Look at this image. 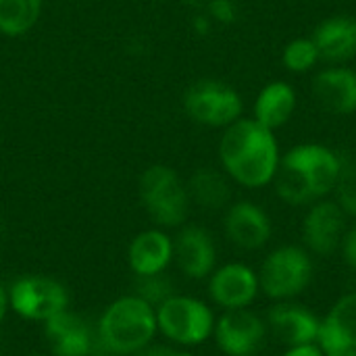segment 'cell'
I'll return each instance as SVG.
<instances>
[{
    "label": "cell",
    "mask_w": 356,
    "mask_h": 356,
    "mask_svg": "<svg viewBox=\"0 0 356 356\" xmlns=\"http://www.w3.org/2000/svg\"><path fill=\"white\" fill-rule=\"evenodd\" d=\"M219 159L232 179L246 188H263L273 181L280 165L277 140L259 121L238 119L219 142Z\"/></svg>",
    "instance_id": "obj_1"
},
{
    "label": "cell",
    "mask_w": 356,
    "mask_h": 356,
    "mask_svg": "<svg viewBox=\"0 0 356 356\" xmlns=\"http://www.w3.org/2000/svg\"><path fill=\"white\" fill-rule=\"evenodd\" d=\"M340 248H342L344 263L348 265V269H353L356 273V225L344 234V240H342Z\"/></svg>",
    "instance_id": "obj_27"
},
{
    "label": "cell",
    "mask_w": 356,
    "mask_h": 356,
    "mask_svg": "<svg viewBox=\"0 0 356 356\" xmlns=\"http://www.w3.org/2000/svg\"><path fill=\"white\" fill-rule=\"evenodd\" d=\"M346 234V213L336 204V200H317L309 209L302 221V242L305 248L319 257L334 254Z\"/></svg>",
    "instance_id": "obj_10"
},
{
    "label": "cell",
    "mask_w": 356,
    "mask_h": 356,
    "mask_svg": "<svg viewBox=\"0 0 356 356\" xmlns=\"http://www.w3.org/2000/svg\"><path fill=\"white\" fill-rule=\"evenodd\" d=\"M42 0H0V33L17 38L27 33L40 19Z\"/></svg>",
    "instance_id": "obj_22"
},
{
    "label": "cell",
    "mask_w": 356,
    "mask_h": 356,
    "mask_svg": "<svg viewBox=\"0 0 356 356\" xmlns=\"http://www.w3.org/2000/svg\"><path fill=\"white\" fill-rule=\"evenodd\" d=\"M159 332L156 311L136 294L111 302L98 323V340L106 353L134 355L148 346Z\"/></svg>",
    "instance_id": "obj_3"
},
{
    "label": "cell",
    "mask_w": 356,
    "mask_h": 356,
    "mask_svg": "<svg viewBox=\"0 0 356 356\" xmlns=\"http://www.w3.org/2000/svg\"><path fill=\"white\" fill-rule=\"evenodd\" d=\"M296 108V92L286 81H273L261 90L254 102V121L267 129H277L292 117Z\"/></svg>",
    "instance_id": "obj_20"
},
{
    "label": "cell",
    "mask_w": 356,
    "mask_h": 356,
    "mask_svg": "<svg viewBox=\"0 0 356 356\" xmlns=\"http://www.w3.org/2000/svg\"><path fill=\"white\" fill-rule=\"evenodd\" d=\"M209 13L213 19L221 23H234L238 15V6L234 0H211L209 2Z\"/></svg>",
    "instance_id": "obj_26"
},
{
    "label": "cell",
    "mask_w": 356,
    "mask_h": 356,
    "mask_svg": "<svg viewBox=\"0 0 356 356\" xmlns=\"http://www.w3.org/2000/svg\"><path fill=\"white\" fill-rule=\"evenodd\" d=\"M184 108L196 123L209 127H227L240 119L242 98L223 81L200 79L188 88L184 96Z\"/></svg>",
    "instance_id": "obj_7"
},
{
    "label": "cell",
    "mask_w": 356,
    "mask_h": 356,
    "mask_svg": "<svg viewBox=\"0 0 356 356\" xmlns=\"http://www.w3.org/2000/svg\"><path fill=\"white\" fill-rule=\"evenodd\" d=\"M6 309H8V294L2 290V286H0V323H2V319H4V315H6Z\"/></svg>",
    "instance_id": "obj_30"
},
{
    "label": "cell",
    "mask_w": 356,
    "mask_h": 356,
    "mask_svg": "<svg viewBox=\"0 0 356 356\" xmlns=\"http://www.w3.org/2000/svg\"><path fill=\"white\" fill-rule=\"evenodd\" d=\"M313 282V259L302 246H280L267 254L259 271L261 292L280 302L294 300Z\"/></svg>",
    "instance_id": "obj_5"
},
{
    "label": "cell",
    "mask_w": 356,
    "mask_h": 356,
    "mask_svg": "<svg viewBox=\"0 0 356 356\" xmlns=\"http://www.w3.org/2000/svg\"><path fill=\"white\" fill-rule=\"evenodd\" d=\"M127 261L136 275L161 273L173 261V240L161 229H146L131 240Z\"/></svg>",
    "instance_id": "obj_18"
},
{
    "label": "cell",
    "mask_w": 356,
    "mask_h": 356,
    "mask_svg": "<svg viewBox=\"0 0 356 356\" xmlns=\"http://www.w3.org/2000/svg\"><path fill=\"white\" fill-rule=\"evenodd\" d=\"M313 96L317 104L334 115H350L356 111V73L353 69L332 67L313 79Z\"/></svg>",
    "instance_id": "obj_17"
},
{
    "label": "cell",
    "mask_w": 356,
    "mask_h": 356,
    "mask_svg": "<svg viewBox=\"0 0 356 356\" xmlns=\"http://www.w3.org/2000/svg\"><path fill=\"white\" fill-rule=\"evenodd\" d=\"M134 294L138 298H142L144 302H148L152 309H156L165 300L175 296V284L171 282V277L165 271L152 273V275H138V280L134 284Z\"/></svg>",
    "instance_id": "obj_24"
},
{
    "label": "cell",
    "mask_w": 356,
    "mask_h": 356,
    "mask_svg": "<svg viewBox=\"0 0 356 356\" xmlns=\"http://www.w3.org/2000/svg\"><path fill=\"white\" fill-rule=\"evenodd\" d=\"M154 311L159 332L175 344L198 346L213 336L215 315L198 298L175 294Z\"/></svg>",
    "instance_id": "obj_6"
},
{
    "label": "cell",
    "mask_w": 356,
    "mask_h": 356,
    "mask_svg": "<svg viewBox=\"0 0 356 356\" xmlns=\"http://www.w3.org/2000/svg\"><path fill=\"white\" fill-rule=\"evenodd\" d=\"M131 356H175L173 348H167V346H144L142 350L134 353Z\"/></svg>",
    "instance_id": "obj_29"
},
{
    "label": "cell",
    "mask_w": 356,
    "mask_h": 356,
    "mask_svg": "<svg viewBox=\"0 0 356 356\" xmlns=\"http://www.w3.org/2000/svg\"><path fill=\"white\" fill-rule=\"evenodd\" d=\"M282 356H325L323 350L319 348V344H302V346H292L286 348V353Z\"/></svg>",
    "instance_id": "obj_28"
},
{
    "label": "cell",
    "mask_w": 356,
    "mask_h": 356,
    "mask_svg": "<svg viewBox=\"0 0 356 356\" xmlns=\"http://www.w3.org/2000/svg\"><path fill=\"white\" fill-rule=\"evenodd\" d=\"M340 154L321 144H300L277 165L275 192L288 204H313L334 192Z\"/></svg>",
    "instance_id": "obj_2"
},
{
    "label": "cell",
    "mask_w": 356,
    "mask_h": 356,
    "mask_svg": "<svg viewBox=\"0 0 356 356\" xmlns=\"http://www.w3.org/2000/svg\"><path fill=\"white\" fill-rule=\"evenodd\" d=\"M313 42L319 50V58L330 63H342L356 56V19L348 15L330 17L317 25Z\"/></svg>",
    "instance_id": "obj_19"
},
{
    "label": "cell",
    "mask_w": 356,
    "mask_h": 356,
    "mask_svg": "<svg viewBox=\"0 0 356 356\" xmlns=\"http://www.w3.org/2000/svg\"><path fill=\"white\" fill-rule=\"evenodd\" d=\"M33 356H46V355H33Z\"/></svg>",
    "instance_id": "obj_31"
},
{
    "label": "cell",
    "mask_w": 356,
    "mask_h": 356,
    "mask_svg": "<svg viewBox=\"0 0 356 356\" xmlns=\"http://www.w3.org/2000/svg\"><path fill=\"white\" fill-rule=\"evenodd\" d=\"M225 234L229 242L242 250H259L263 248L273 234V225L269 215L254 202L242 200L227 209L225 213Z\"/></svg>",
    "instance_id": "obj_16"
},
{
    "label": "cell",
    "mask_w": 356,
    "mask_h": 356,
    "mask_svg": "<svg viewBox=\"0 0 356 356\" xmlns=\"http://www.w3.org/2000/svg\"><path fill=\"white\" fill-rule=\"evenodd\" d=\"M140 200L150 219L161 227H179L188 219L190 194L171 167L152 165L142 173Z\"/></svg>",
    "instance_id": "obj_4"
},
{
    "label": "cell",
    "mask_w": 356,
    "mask_h": 356,
    "mask_svg": "<svg viewBox=\"0 0 356 356\" xmlns=\"http://www.w3.org/2000/svg\"><path fill=\"white\" fill-rule=\"evenodd\" d=\"M259 292V273L244 263H227L215 269L209 280L211 300L225 311L248 309Z\"/></svg>",
    "instance_id": "obj_12"
},
{
    "label": "cell",
    "mask_w": 356,
    "mask_h": 356,
    "mask_svg": "<svg viewBox=\"0 0 356 356\" xmlns=\"http://www.w3.org/2000/svg\"><path fill=\"white\" fill-rule=\"evenodd\" d=\"M44 336L52 356H92L100 346L98 332L69 309L44 321Z\"/></svg>",
    "instance_id": "obj_13"
},
{
    "label": "cell",
    "mask_w": 356,
    "mask_h": 356,
    "mask_svg": "<svg viewBox=\"0 0 356 356\" xmlns=\"http://www.w3.org/2000/svg\"><path fill=\"white\" fill-rule=\"evenodd\" d=\"M317 344L325 356H356V292L338 298L321 319Z\"/></svg>",
    "instance_id": "obj_14"
},
{
    "label": "cell",
    "mask_w": 356,
    "mask_h": 356,
    "mask_svg": "<svg viewBox=\"0 0 356 356\" xmlns=\"http://www.w3.org/2000/svg\"><path fill=\"white\" fill-rule=\"evenodd\" d=\"M190 200H194L198 207L207 209V211H217L223 209L229 198H232V188L227 184V179L215 171V169H198L192 177L190 184L186 186Z\"/></svg>",
    "instance_id": "obj_21"
},
{
    "label": "cell",
    "mask_w": 356,
    "mask_h": 356,
    "mask_svg": "<svg viewBox=\"0 0 356 356\" xmlns=\"http://www.w3.org/2000/svg\"><path fill=\"white\" fill-rule=\"evenodd\" d=\"M10 309L29 321H48L69 305V294L63 284L46 275H23L8 292Z\"/></svg>",
    "instance_id": "obj_8"
},
{
    "label": "cell",
    "mask_w": 356,
    "mask_h": 356,
    "mask_svg": "<svg viewBox=\"0 0 356 356\" xmlns=\"http://www.w3.org/2000/svg\"><path fill=\"white\" fill-rule=\"evenodd\" d=\"M267 332L286 348L317 344L321 319L294 300H280L267 313Z\"/></svg>",
    "instance_id": "obj_11"
},
{
    "label": "cell",
    "mask_w": 356,
    "mask_h": 356,
    "mask_svg": "<svg viewBox=\"0 0 356 356\" xmlns=\"http://www.w3.org/2000/svg\"><path fill=\"white\" fill-rule=\"evenodd\" d=\"M336 204L348 215L356 217V159L350 154H340V173L334 186Z\"/></svg>",
    "instance_id": "obj_23"
},
{
    "label": "cell",
    "mask_w": 356,
    "mask_h": 356,
    "mask_svg": "<svg viewBox=\"0 0 356 356\" xmlns=\"http://www.w3.org/2000/svg\"><path fill=\"white\" fill-rule=\"evenodd\" d=\"M282 58H284V65L288 71L305 73L311 67H315V63L319 60V50H317L313 38H298V40H292L284 48Z\"/></svg>",
    "instance_id": "obj_25"
},
{
    "label": "cell",
    "mask_w": 356,
    "mask_h": 356,
    "mask_svg": "<svg viewBox=\"0 0 356 356\" xmlns=\"http://www.w3.org/2000/svg\"><path fill=\"white\" fill-rule=\"evenodd\" d=\"M173 259L190 280H204L215 271L217 248L213 236L200 225H186L173 240Z\"/></svg>",
    "instance_id": "obj_15"
},
{
    "label": "cell",
    "mask_w": 356,
    "mask_h": 356,
    "mask_svg": "<svg viewBox=\"0 0 356 356\" xmlns=\"http://www.w3.org/2000/svg\"><path fill=\"white\" fill-rule=\"evenodd\" d=\"M267 334L265 319L250 309L225 311L213 330L219 350L227 356H254L265 346Z\"/></svg>",
    "instance_id": "obj_9"
}]
</instances>
